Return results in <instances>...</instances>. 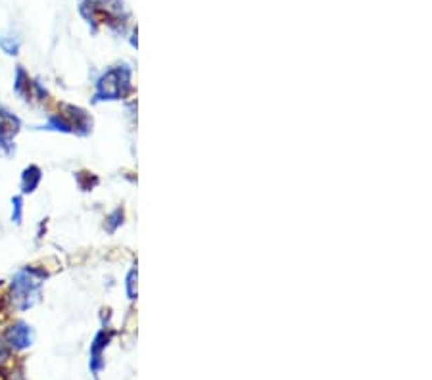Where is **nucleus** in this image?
<instances>
[{"mask_svg":"<svg viewBox=\"0 0 432 380\" xmlns=\"http://www.w3.org/2000/svg\"><path fill=\"white\" fill-rule=\"evenodd\" d=\"M46 273L37 267L20 269L10 283V294L8 300L14 309L18 311H27L41 300V288L45 283Z\"/></svg>","mask_w":432,"mask_h":380,"instance_id":"nucleus-1","label":"nucleus"},{"mask_svg":"<svg viewBox=\"0 0 432 380\" xmlns=\"http://www.w3.org/2000/svg\"><path fill=\"white\" fill-rule=\"evenodd\" d=\"M131 90V69L129 67H113L106 71L97 81L95 102L118 100Z\"/></svg>","mask_w":432,"mask_h":380,"instance_id":"nucleus-2","label":"nucleus"},{"mask_svg":"<svg viewBox=\"0 0 432 380\" xmlns=\"http://www.w3.org/2000/svg\"><path fill=\"white\" fill-rule=\"evenodd\" d=\"M35 332L33 327L25 321H14L10 327L4 330V344L10 351H23L33 346Z\"/></svg>","mask_w":432,"mask_h":380,"instance_id":"nucleus-3","label":"nucleus"},{"mask_svg":"<svg viewBox=\"0 0 432 380\" xmlns=\"http://www.w3.org/2000/svg\"><path fill=\"white\" fill-rule=\"evenodd\" d=\"M112 340V335H106V330H100L95 340L90 344V359H89V367L90 373L98 377L100 371L104 369V350L108 348V344Z\"/></svg>","mask_w":432,"mask_h":380,"instance_id":"nucleus-4","label":"nucleus"},{"mask_svg":"<svg viewBox=\"0 0 432 380\" xmlns=\"http://www.w3.org/2000/svg\"><path fill=\"white\" fill-rule=\"evenodd\" d=\"M43 179V171L39 169L37 165H29L25 167L22 173V192L23 194H33L41 185Z\"/></svg>","mask_w":432,"mask_h":380,"instance_id":"nucleus-5","label":"nucleus"},{"mask_svg":"<svg viewBox=\"0 0 432 380\" xmlns=\"http://www.w3.org/2000/svg\"><path fill=\"white\" fill-rule=\"evenodd\" d=\"M14 90L18 97H23V98H27L31 94V79H29V75H27V71H25L22 66L15 67Z\"/></svg>","mask_w":432,"mask_h":380,"instance_id":"nucleus-6","label":"nucleus"},{"mask_svg":"<svg viewBox=\"0 0 432 380\" xmlns=\"http://www.w3.org/2000/svg\"><path fill=\"white\" fill-rule=\"evenodd\" d=\"M46 129H50V131H62V133H74V127L66 120L64 113H54V115H50L48 123H46Z\"/></svg>","mask_w":432,"mask_h":380,"instance_id":"nucleus-7","label":"nucleus"},{"mask_svg":"<svg viewBox=\"0 0 432 380\" xmlns=\"http://www.w3.org/2000/svg\"><path fill=\"white\" fill-rule=\"evenodd\" d=\"M20 46H22V41L14 35H0V48L8 56H15L20 52Z\"/></svg>","mask_w":432,"mask_h":380,"instance_id":"nucleus-8","label":"nucleus"},{"mask_svg":"<svg viewBox=\"0 0 432 380\" xmlns=\"http://www.w3.org/2000/svg\"><path fill=\"white\" fill-rule=\"evenodd\" d=\"M15 152L14 142H12V133L0 127V154L4 156H12Z\"/></svg>","mask_w":432,"mask_h":380,"instance_id":"nucleus-9","label":"nucleus"},{"mask_svg":"<svg viewBox=\"0 0 432 380\" xmlns=\"http://www.w3.org/2000/svg\"><path fill=\"white\" fill-rule=\"evenodd\" d=\"M23 219V196H14L12 198V223L22 225Z\"/></svg>","mask_w":432,"mask_h":380,"instance_id":"nucleus-10","label":"nucleus"},{"mask_svg":"<svg viewBox=\"0 0 432 380\" xmlns=\"http://www.w3.org/2000/svg\"><path fill=\"white\" fill-rule=\"evenodd\" d=\"M137 279H139V273H137V269H131L129 271V275H127V298L131 300V302H134L137 300Z\"/></svg>","mask_w":432,"mask_h":380,"instance_id":"nucleus-11","label":"nucleus"},{"mask_svg":"<svg viewBox=\"0 0 432 380\" xmlns=\"http://www.w3.org/2000/svg\"><path fill=\"white\" fill-rule=\"evenodd\" d=\"M121 219H123V211H121V209H116L112 216L108 217V221H106V225H108V231H110V232L116 231V229H118V227L123 223Z\"/></svg>","mask_w":432,"mask_h":380,"instance_id":"nucleus-12","label":"nucleus"}]
</instances>
